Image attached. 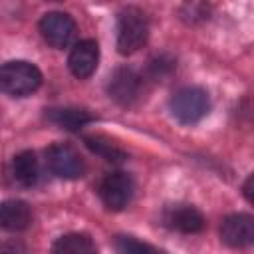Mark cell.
Listing matches in <instances>:
<instances>
[{
	"mask_svg": "<svg viewBox=\"0 0 254 254\" xmlns=\"http://www.w3.org/2000/svg\"><path fill=\"white\" fill-rule=\"evenodd\" d=\"M42 85V71L22 60L6 62L0 65V89L12 97H26Z\"/></svg>",
	"mask_w": 254,
	"mask_h": 254,
	"instance_id": "6da1fadb",
	"label": "cell"
},
{
	"mask_svg": "<svg viewBox=\"0 0 254 254\" xmlns=\"http://www.w3.org/2000/svg\"><path fill=\"white\" fill-rule=\"evenodd\" d=\"M149 36V24L145 18V12L137 6H127L119 12L117 18V50L121 56H131L143 44Z\"/></svg>",
	"mask_w": 254,
	"mask_h": 254,
	"instance_id": "7a4b0ae2",
	"label": "cell"
},
{
	"mask_svg": "<svg viewBox=\"0 0 254 254\" xmlns=\"http://www.w3.org/2000/svg\"><path fill=\"white\" fill-rule=\"evenodd\" d=\"M169 105H171V113L177 121H181L185 125H190V123L200 121L206 115L210 101H208V95L202 87L189 85V87L179 89L171 97Z\"/></svg>",
	"mask_w": 254,
	"mask_h": 254,
	"instance_id": "3957f363",
	"label": "cell"
},
{
	"mask_svg": "<svg viewBox=\"0 0 254 254\" xmlns=\"http://www.w3.org/2000/svg\"><path fill=\"white\" fill-rule=\"evenodd\" d=\"M46 159H48V167L52 169V173L58 175L60 179H79L85 173L83 159L73 147L65 143L50 145L46 151Z\"/></svg>",
	"mask_w": 254,
	"mask_h": 254,
	"instance_id": "277c9868",
	"label": "cell"
},
{
	"mask_svg": "<svg viewBox=\"0 0 254 254\" xmlns=\"http://www.w3.org/2000/svg\"><path fill=\"white\" fill-rule=\"evenodd\" d=\"M133 190H135L133 179L123 171L105 175V179L99 185L101 200L109 210H123L131 202Z\"/></svg>",
	"mask_w": 254,
	"mask_h": 254,
	"instance_id": "5b68a950",
	"label": "cell"
},
{
	"mask_svg": "<svg viewBox=\"0 0 254 254\" xmlns=\"http://www.w3.org/2000/svg\"><path fill=\"white\" fill-rule=\"evenodd\" d=\"M107 91H109V97L119 105H133L141 97L143 79L131 67H117L109 77Z\"/></svg>",
	"mask_w": 254,
	"mask_h": 254,
	"instance_id": "8992f818",
	"label": "cell"
},
{
	"mask_svg": "<svg viewBox=\"0 0 254 254\" xmlns=\"http://www.w3.org/2000/svg\"><path fill=\"white\" fill-rule=\"evenodd\" d=\"M40 32L52 48H67L75 36V22L64 12H48L40 20Z\"/></svg>",
	"mask_w": 254,
	"mask_h": 254,
	"instance_id": "52a82bcc",
	"label": "cell"
},
{
	"mask_svg": "<svg viewBox=\"0 0 254 254\" xmlns=\"http://www.w3.org/2000/svg\"><path fill=\"white\" fill-rule=\"evenodd\" d=\"M220 238L232 248H246L254 242V218L250 214L238 212L222 220Z\"/></svg>",
	"mask_w": 254,
	"mask_h": 254,
	"instance_id": "ba28073f",
	"label": "cell"
},
{
	"mask_svg": "<svg viewBox=\"0 0 254 254\" xmlns=\"http://www.w3.org/2000/svg\"><path fill=\"white\" fill-rule=\"evenodd\" d=\"M99 62V48L95 40H81L73 46V50L69 52L67 58V65L69 71L77 77V79H85L89 77Z\"/></svg>",
	"mask_w": 254,
	"mask_h": 254,
	"instance_id": "9c48e42d",
	"label": "cell"
},
{
	"mask_svg": "<svg viewBox=\"0 0 254 254\" xmlns=\"http://www.w3.org/2000/svg\"><path fill=\"white\" fill-rule=\"evenodd\" d=\"M165 220L171 228L185 232V234H194V232H200L204 228V216L200 214V210H196L190 204L171 206L165 214Z\"/></svg>",
	"mask_w": 254,
	"mask_h": 254,
	"instance_id": "30bf717a",
	"label": "cell"
},
{
	"mask_svg": "<svg viewBox=\"0 0 254 254\" xmlns=\"http://www.w3.org/2000/svg\"><path fill=\"white\" fill-rule=\"evenodd\" d=\"M32 222V210L24 200H4L0 202V228L10 232H20Z\"/></svg>",
	"mask_w": 254,
	"mask_h": 254,
	"instance_id": "8fae6325",
	"label": "cell"
},
{
	"mask_svg": "<svg viewBox=\"0 0 254 254\" xmlns=\"http://www.w3.org/2000/svg\"><path fill=\"white\" fill-rule=\"evenodd\" d=\"M52 254H97V246L87 234L71 232L56 240Z\"/></svg>",
	"mask_w": 254,
	"mask_h": 254,
	"instance_id": "7c38bea8",
	"label": "cell"
},
{
	"mask_svg": "<svg viewBox=\"0 0 254 254\" xmlns=\"http://www.w3.org/2000/svg\"><path fill=\"white\" fill-rule=\"evenodd\" d=\"M12 173H14V179L20 185H24V187L36 185V181L40 177V165H38V159H36L34 151L18 153L12 161Z\"/></svg>",
	"mask_w": 254,
	"mask_h": 254,
	"instance_id": "4fadbf2b",
	"label": "cell"
},
{
	"mask_svg": "<svg viewBox=\"0 0 254 254\" xmlns=\"http://www.w3.org/2000/svg\"><path fill=\"white\" fill-rule=\"evenodd\" d=\"M48 119L65 129V131H77L79 127H83L85 123L93 121V115L87 113L85 109H75V107H64V109H50L48 111Z\"/></svg>",
	"mask_w": 254,
	"mask_h": 254,
	"instance_id": "5bb4252c",
	"label": "cell"
},
{
	"mask_svg": "<svg viewBox=\"0 0 254 254\" xmlns=\"http://www.w3.org/2000/svg\"><path fill=\"white\" fill-rule=\"evenodd\" d=\"M83 141H85V145H87L95 155L103 157L105 161L121 163V161H125V159H127L125 151H123V149H119V147H117L115 143H111L109 139H103V137H97V135H89V137H85Z\"/></svg>",
	"mask_w": 254,
	"mask_h": 254,
	"instance_id": "9a60e30c",
	"label": "cell"
},
{
	"mask_svg": "<svg viewBox=\"0 0 254 254\" xmlns=\"http://www.w3.org/2000/svg\"><path fill=\"white\" fill-rule=\"evenodd\" d=\"M115 252L117 254H165L163 250H159L147 242H141L133 236H119L115 240Z\"/></svg>",
	"mask_w": 254,
	"mask_h": 254,
	"instance_id": "2e32d148",
	"label": "cell"
},
{
	"mask_svg": "<svg viewBox=\"0 0 254 254\" xmlns=\"http://www.w3.org/2000/svg\"><path fill=\"white\" fill-rule=\"evenodd\" d=\"M173 67H175V62H173V60L165 62V58H157L155 62H151V71H153L155 77H163V75H167Z\"/></svg>",
	"mask_w": 254,
	"mask_h": 254,
	"instance_id": "e0dca14e",
	"label": "cell"
},
{
	"mask_svg": "<svg viewBox=\"0 0 254 254\" xmlns=\"http://www.w3.org/2000/svg\"><path fill=\"white\" fill-rule=\"evenodd\" d=\"M244 196H246V200L248 202H252V175L246 179V183H244Z\"/></svg>",
	"mask_w": 254,
	"mask_h": 254,
	"instance_id": "ac0fdd59",
	"label": "cell"
}]
</instances>
